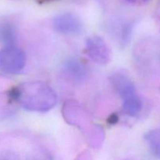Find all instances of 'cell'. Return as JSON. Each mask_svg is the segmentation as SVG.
I'll use <instances>...</instances> for the list:
<instances>
[{
  "instance_id": "9a60e30c",
  "label": "cell",
  "mask_w": 160,
  "mask_h": 160,
  "mask_svg": "<svg viewBox=\"0 0 160 160\" xmlns=\"http://www.w3.org/2000/svg\"><path fill=\"white\" fill-rule=\"evenodd\" d=\"M158 16H159V20H160V2H159V7H158Z\"/></svg>"
},
{
  "instance_id": "5bb4252c",
  "label": "cell",
  "mask_w": 160,
  "mask_h": 160,
  "mask_svg": "<svg viewBox=\"0 0 160 160\" xmlns=\"http://www.w3.org/2000/svg\"><path fill=\"white\" fill-rule=\"evenodd\" d=\"M28 160H42L41 158H36V157H31L30 159H28ZM44 160V159H43Z\"/></svg>"
},
{
  "instance_id": "9c48e42d",
  "label": "cell",
  "mask_w": 160,
  "mask_h": 160,
  "mask_svg": "<svg viewBox=\"0 0 160 160\" xmlns=\"http://www.w3.org/2000/svg\"><path fill=\"white\" fill-rule=\"evenodd\" d=\"M144 139L153 155L160 158V128L152 129L145 133Z\"/></svg>"
},
{
  "instance_id": "4fadbf2b",
  "label": "cell",
  "mask_w": 160,
  "mask_h": 160,
  "mask_svg": "<svg viewBox=\"0 0 160 160\" xmlns=\"http://www.w3.org/2000/svg\"><path fill=\"white\" fill-rule=\"evenodd\" d=\"M37 2L40 3V4H45V3H48V2H55V1H58V0H35Z\"/></svg>"
},
{
  "instance_id": "7a4b0ae2",
  "label": "cell",
  "mask_w": 160,
  "mask_h": 160,
  "mask_svg": "<svg viewBox=\"0 0 160 160\" xmlns=\"http://www.w3.org/2000/svg\"><path fill=\"white\" fill-rule=\"evenodd\" d=\"M26 55L15 46L5 47L0 50V69L9 74L19 73L25 67Z\"/></svg>"
},
{
  "instance_id": "3957f363",
  "label": "cell",
  "mask_w": 160,
  "mask_h": 160,
  "mask_svg": "<svg viewBox=\"0 0 160 160\" xmlns=\"http://www.w3.org/2000/svg\"><path fill=\"white\" fill-rule=\"evenodd\" d=\"M55 31L65 35H77L82 32V21L79 17L72 12H62L56 16L52 20Z\"/></svg>"
},
{
  "instance_id": "30bf717a",
  "label": "cell",
  "mask_w": 160,
  "mask_h": 160,
  "mask_svg": "<svg viewBox=\"0 0 160 160\" xmlns=\"http://www.w3.org/2000/svg\"><path fill=\"white\" fill-rule=\"evenodd\" d=\"M2 160H19V157L12 152H7L2 156Z\"/></svg>"
},
{
  "instance_id": "5b68a950",
  "label": "cell",
  "mask_w": 160,
  "mask_h": 160,
  "mask_svg": "<svg viewBox=\"0 0 160 160\" xmlns=\"http://www.w3.org/2000/svg\"><path fill=\"white\" fill-rule=\"evenodd\" d=\"M110 82L116 92L122 98L137 93L135 86L128 74L122 71H117L110 76Z\"/></svg>"
},
{
  "instance_id": "6da1fadb",
  "label": "cell",
  "mask_w": 160,
  "mask_h": 160,
  "mask_svg": "<svg viewBox=\"0 0 160 160\" xmlns=\"http://www.w3.org/2000/svg\"><path fill=\"white\" fill-rule=\"evenodd\" d=\"M10 95L23 109L31 112H48L57 102V95L54 89L40 81L23 83L12 89Z\"/></svg>"
},
{
  "instance_id": "52a82bcc",
  "label": "cell",
  "mask_w": 160,
  "mask_h": 160,
  "mask_svg": "<svg viewBox=\"0 0 160 160\" xmlns=\"http://www.w3.org/2000/svg\"><path fill=\"white\" fill-rule=\"evenodd\" d=\"M142 101L137 93L123 98L122 109L129 117H136L142 109Z\"/></svg>"
},
{
  "instance_id": "277c9868",
  "label": "cell",
  "mask_w": 160,
  "mask_h": 160,
  "mask_svg": "<svg viewBox=\"0 0 160 160\" xmlns=\"http://www.w3.org/2000/svg\"><path fill=\"white\" fill-rule=\"evenodd\" d=\"M85 52L88 57L98 64L105 65L111 59L110 48L100 36H91L86 40Z\"/></svg>"
},
{
  "instance_id": "8992f818",
  "label": "cell",
  "mask_w": 160,
  "mask_h": 160,
  "mask_svg": "<svg viewBox=\"0 0 160 160\" xmlns=\"http://www.w3.org/2000/svg\"><path fill=\"white\" fill-rule=\"evenodd\" d=\"M17 28L15 23L9 20H0V43L7 46H12L17 41Z\"/></svg>"
},
{
  "instance_id": "8fae6325",
  "label": "cell",
  "mask_w": 160,
  "mask_h": 160,
  "mask_svg": "<svg viewBox=\"0 0 160 160\" xmlns=\"http://www.w3.org/2000/svg\"><path fill=\"white\" fill-rule=\"evenodd\" d=\"M124 1L132 5H144L150 0H124Z\"/></svg>"
},
{
  "instance_id": "7c38bea8",
  "label": "cell",
  "mask_w": 160,
  "mask_h": 160,
  "mask_svg": "<svg viewBox=\"0 0 160 160\" xmlns=\"http://www.w3.org/2000/svg\"><path fill=\"white\" fill-rule=\"evenodd\" d=\"M118 121V117H117L116 114H112V115L110 116V117L109 118V123H116Z\"/></svg>"
},
{
  "instance_id": "ba28073f",
  "label": "cell",
  "mask_w": 160,
  "mask_h": 160,
  "mask_svg": "<svg viewBox=\"0 0 160 160\" xmlns=\"http://www.w3.org/2000/svg\"><path fill=\"white\" fill-rule=\"evenodd\" d=\"M66 71L70 76L77 80H81L87 74V67L79 59L72 58L69 59L64 65Z\"/></svg>"
}]
</instances>
